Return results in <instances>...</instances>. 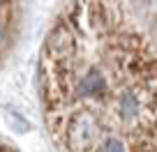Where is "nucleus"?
Returning a JSON list of instances; mask_svg holds the SVG:
<instances>
[{"mask_svg": "<svg viewBox=\"0 0 157 152\" xmlns=\"http://www.w3.org/2000/svg\"><path fill=\"white\" fill-rule=\"evenodd\" d=\"M44 118L58 152L157 145V51L116 0H74L46 35Z\"/></svg>", "mask_w": 157, "mask_h": 152, "instance_id": "nucleus-1", "label": "nucleus"}, {"mask_svg": "<svg viewBox=\"0 0 157 152\" xmlns=\"http://www.w3.org/2000/svg\"><path fill=\"white\" fill-rule=\"evenodd\" d=\"M0 152H16V150H14L12 145H7V143H2V141H0Z\"/></svg>", "mask_w": 157, "mask_h": 152, "instance_id": "nucleus-2", "label": "nucleus"}, {"mask_svg": "<svg viewBox=\"0 0 157 152\" xmlns=\"http://www.w3.org/2000/svg\"><path fill=\"white\" fill-rule=\"evenodd\" d=\"M150 152H157V145H155V147H152V150H150Z\"/></svg>", "mask_w": 157, "mask_h": 152, "instance_id": "nucleus-3", "label": "nucleus"}]
</instances>
